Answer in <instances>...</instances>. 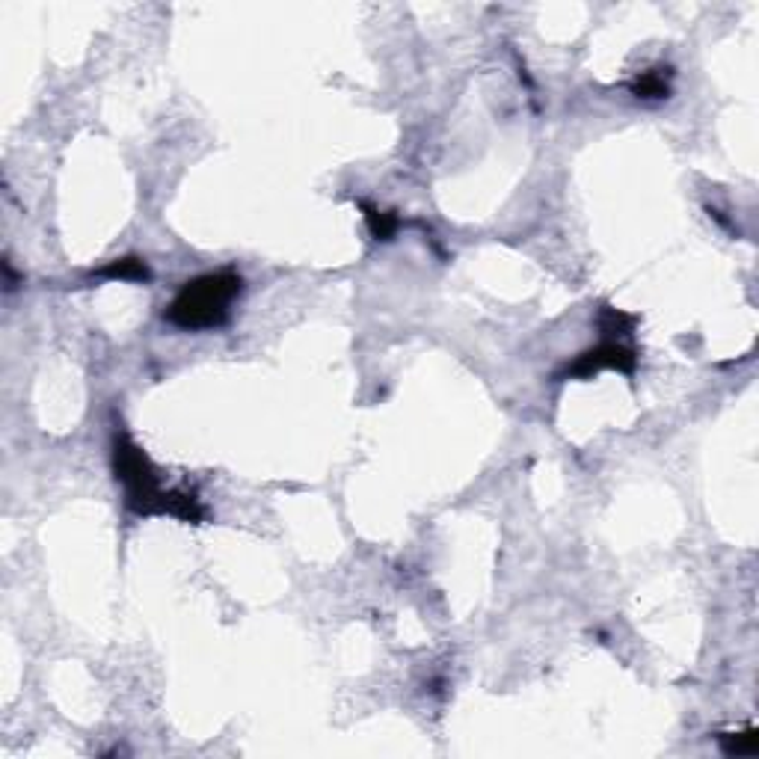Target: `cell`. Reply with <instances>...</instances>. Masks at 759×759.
I'll use <instances>...</instances> for the list:
<instances>
[{
    "label": "cell",
    "instance_id": "6da1fadb",
    "mask_svg": "<svg viewBox=\"0 0 759 759\" xmlns=\"http://www.w3.org/2000/svg\"><path fill=\"white\" fill-rule=\"evenodd\" d=\"M243 291V279L235 270L196 276L184 285L167 309V318L179 329H214L229 320V306Z\"/></svg>",
    "mask_w": 759,
    "mask_h": 759
},
{
    "label": "cell",
    "instance_id": "7a4b0ae2",
    "mask_svg": "<svg viewBox=\"0 0 759 759\" xmlns=\"http://www.w3.org/2000/svg\"><path fill=\"white\" fill-rule=\"evenodd\" d=\"M113 472L116 481L125 486V504L128 510L140 513V517H154V513H170L175 508V490H163L161 475L145 457V451L128 433H116L113 440Z\"/></svg>",
    "mask_w": 759,
    "mask_h": 759
},
{
    "label": "cell",
    "instance_id": "3957f363",
    "mask_svg": "<svg viewBox=\"0 0 759 759\" xmlns=\"http://www.w3.org/2000/svg\"><path fill=\"white\" fill-rule=\"evenodd\" d=\"M606 368H611V371L632 374V371L638 368L635 350L623 347L620 342H615V338H606L602 345L585 350V353H581L576 362L563 368V371L558 374V380H570V377H572V380H588V377H593L597 371H606Z\"/></svg>",
    "mask_w": 759,
    "mask_h": 759
},
{
    "label": "cell",
    "instance_id": "277c9868",
    "mask_svg": "<svg viewBox=\"0 0 759 759\" xmlns=\"http://www.w3.org/2000/svg\"><path fill=\"white\" fill-rule=\"evenodd\" d=\"M632 95H638V99L644 101H661L670 95V69L661 74V69H650V72H641L635 81H632Z\"/></svg>",
    "mask_w": 759,
    "mask_h": 759
},
{
    "label": "cell",
    "instance_id": "5b68a950",
    "mask_svg": "<svg viewBox=\"0 0 759 759\" xmlns=\"http://www.w3.org/2000/svg\"><path fill=\"white\" fill-rule=\"evenodd\" d=\"M101 279H122V282H149L152 274L143 258H116L99 270Z\"/></svg>",
    "mask_w": 759,
    "mask_h": 759
},
{
    "label": "cell",
    "instance_id": "8992f818",
    "mask_svg": "<svg viewBox=\"0 0 759 759\" xmlns=\"http://www.w3.org/2000/svg\"><path fill=\"white\" fill-rule=\"evenodd\" d=\"M365 208V220H368V229H371V235L377 240H388L397 231V217L395 214H386V211H377L371 205H362Z\"/></svg>",
    "mask_w": 759,
    "mask_h": 759
},
{
    "label": "cell",
    "instance_id": "52a82bcc",
    "mask_svg": "<svg viewBox=\"0 0 759 759\" xmlns=\"http://www.w3.org/2000/svg\"><path fill=\"white\" fill-rule=\"evenodd\" d=\"M635 315H623L620 309H602L599 315V329L606 336H626L632 333V327H635Z\"/></svg>",
    "mask_w": 759,
    "mask_h": 759
},
{
    "label": "cell",
    "instance_id": "ba28073f",
    "mask_svg": "<svg viewBox=\"0 0 759 759\" xmlns=\"http://www.w3.org/2000/svg\"><path fill=\"white\" fill-rule=\"evenodd\" d=\"M724 754L729 756H754L759 754V736L747 733V736H724L721 738Z\"/></svg>",
    "mask_w": 759,
    "mask_h": 759
}]
</instances>
